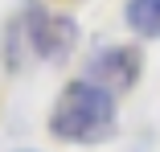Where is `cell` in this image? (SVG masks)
<instances>
[{
  "mask_svg": "<svg viewBox=\"0 0 160 152\" xmlns=\"http://www.w3.org/2000/svg\"><path fill=\"white\" fill-rule=\"evenodd\" d=\"M49 132L70 144H99L115 132V95L107 86L78 78L62 90L49 111Z\"/></svg>",
  "mask_w": 160,
  "mask_h": 152,
  "instance_id": "1",
  "label": "cell"
},
{
  "mask_svg": "<svg viewBox=\"0 0 160 152\" xmlns=\"http://www.w3.org/2000/svg\"><path fill=\"white\" fill-rule=\"evenodd\" d=\"M25 37H29L37 58L66 62L74 41H78V25L70 17H62V13H49V8H29L25 13Z\"/></svg>",
  "mask_w": 160,
  "mask_h": 152,
  "instance_id": "2",
  "label": "cell"
},
{
  "mask_svg": "<svg viewBox=\"0 0 160 152\" xmlns=\"http://www.w3.org/2000/svg\"><path fill=\"white\" fill-rule=\"evenodd\" d=\"M136 74H140V58L132 49H123V45H107V49H99L86 62V78L99 82V86H107L111 95L127 90V86L136 82Z\"/></svg>",
  "mask_w": 160,
  "mask_h": 152,
  "instance_id": "3",
  "label": "cell"
},
{
  "mask_svg": "<svg viewBox=\"0 0 160 152\" xmlns=\"http://www.w3.org/2000/svg\"><path fill=\"white\" fill-rule=\"evenodd\" d=\"M127 25L140 37H160V0H127Z\"/></svg>",
  "mask_w": 160,
  "mask_h": 152,
  "instance_id": "4",
  "label": "cell"
}]
</instances>
